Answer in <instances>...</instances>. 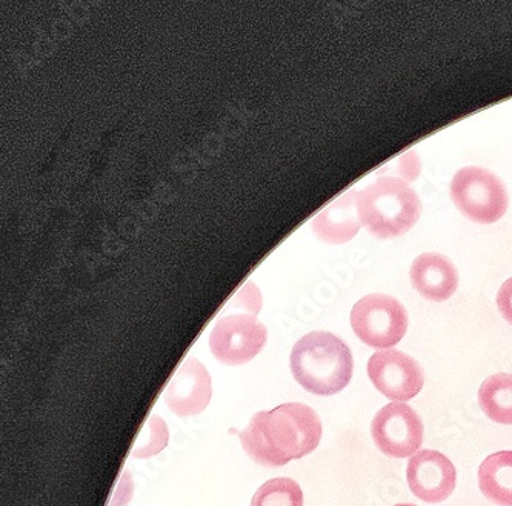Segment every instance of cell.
Returning a JSON list of instances; mask_svg holds the SVG:
<instances>
[{
	"label": "cell",
	"mask_w": 512,
	"mask_h": 506,
	"mask_svg": "<svg viewBox=\"0 0 512 506\" xmlns=\"http://www.w3.org/2000/svg\"><path fill=\"white\" fill-rule=\"evenodd\" d=\"M243 450L262 467H283L319 447L322 422L313 408L303 403H283L260 411L239 434Z\"/></svg>",
	"instance_id": "6da1fadb"
},
{
	"label": "cell",
	"mask_w": 512,
	"mask_h": 506,
	"mask_svg": "<svg viewBox=\"0 0 512 506\" xmlns=\"http://www.w3.org/2000/svg\"><path fill=\"white\" fill-rule=\"evenodd\" d=\"M291 371L303 390L334 396L350 385L354 360L350 348L328 331H313L294 345Z\"/></svg>",
	"instance_id": "7a4b0ae2"
},
{
	"label": "cell",
	"mask_w": 512,
	"mask_h": 506,
	"mask_svg": "<svg viewBox=\"0 0 512 506\" xmlns=\"http://www.w3.org/2000/svg\"><path fill=\"white\" fill-rule=\"evenodd\" d=\"M360 222L373 236L393 239L408 233L422 214L416 191L400 177H380L357 194Z\"/></svg>",
	"instance_id": "3957f363"
},
{
	"label": "cell",
	"mask_w": 512,
	"mask_h": 506,
	"mask_svg": "<svg viewBox=\"0 0 512 506\" xmlns=\"http://www.w3.org/2000/svg\"><path fill=\"white\" fill-rule=\"evenodd\" d=\"M451 199L463 216L477 224H494L505 216L509 205L502 180L479 167L457 171L451 182Z\"/></svg>",
	"instance_id": "277c9868"
},
{
	"label": "cell",
	"mask_w": 512,
	"mask_h": 506,
	"mask_svg": "<svg viewBox=\"0 0 512 506\" xmlns=\"http://www.w3.org/2000/svg\"><path fill=\"white\" fill-rule=\"evenodd\" d=\"M351 327L371 348L396 347L408 330V314L399 300L388 294H370L351 311Z\"/></svg>",
	"instance_id": "5b68a950"
},
{
	"label": "cell",
	"mask_w": 512,
	"mask_h": 506,
	"mask_svg": "<svg viewBox=\"0 0 512 506\" xmlns=\"http://www.w3.org/2000/svg\"><path fill=\"white\" fill-rule=\"evenodd\" d=\"M256 314L234 313L217 320L210 334V348L219 362L243 365L263 350L268 333Z\"/></svg>",
	"instance_id": "8992f818"
},
{
	"label": "cell",
	"mask_w": 512,
	"mask_h": 506,
	"mask_svg": "<svg viewBox=\"0 0 512 506\" xmlns=\"http://www.w3.org/2000/svg\"><path fill=\"white\" fill-rule=\"evenodd\" d=\"M376 447L394 459L413 457L423 443V422L406 403L394 402L383 407L371 423Z\"/></svg>",
	"instance_id": "52a82bcc"
},
{
	"label": "cell",
	"mask_w": 512,
	"mask_h": 506,
	"mask_svg": "<svg viewBox=\"0 0 512 506\" xmlns=\"http://www.w3.org/2000/svg\"><path fill=\"white\" fill-rule=\"evenodd\" d=\"M368 376L383 396L402 403L416 397L425 385V373L419 362L397 350L373 354L368 362Z\"/></svg>",
	"instance_id": "ba28073f"
},
{
	"label": "cell",
	"mask_w": 512,
	"mask_h": 506,
	"mask_svg": "<svg viewBox=\"0 0 512 506\" xmlns=\"http://www.w3.org/2000/svg\"><path fill=\"white\" fill-rule=\"evenodd\" d=\"M409 490L426 503H440L456 490L457 471L453 462L434 450H425L409 459Z\"/></svg>",
	"instance_id": "9c48e42d"
},
{
	"label": "cell",
	"mask_w": 512,
	"mask_h": 506,
	"mask_svg": "<svg viewBox=\"0 0 512 506\" xmlns=\"http://www.w3.org/2000/svg\"><path fill=\"white\" fill-rule=\"evenodd\" d=\"M211 396L213 387L210 373L199 360L190 357L171 379L165 402L176 416L190 417L207 410Z\"/></svg>",
	"instance_id": "30bf717a"
},
{
	"label": "cell",
	"mask_w": 512,
	"mask_h": 506,
	"mask_svg": "<svg viewBox=\"0 0 512 506\" xmlns=\"http://www.w3.org/2000/svg\"><path fill=\"white\" fill-rule=\"evenodd\" d=\"M409 276L420 296L433 302H445L456 293L459 285L456 267L442 254L428 253L417 257Z\"/></svg>",
	"instance_id": "8fae6325"
},
{
	"label": "cell",
	"mask_w": 512,
	"mask_h": 506,
	"mask_svg": "<svg viewBox=\"0 0 512 506\" xmlns=\"http://www.w3.org/2000/svg\"><path fill=\"white\" fill-rule=\"evenodd\" d=\"M357 194L356 190L346 191L314 217L311 227L320 240L331 245L346 244L359 233L362 222L357 211Z\"/></svg>",
	"instance_id": "7c38bea8"
},
{
	"label": "cell",
	"mask_w": 512,
	"mask_h": 506,
	"mask_svg": "<svg viewBox=\"0 0 512 506\" xmlns=\"http://www.w3.org/2000/svg\"><path fill=\"white\" fill-rule=\"evenodd\" d=\"M479 487L496 505L512 506V451L491 454L480 465Z\"/></svg>",
	"instance_id": "4fadbf2b"
},
{
	"label": "cell",
	"mask_w": 512,
	"mask_h": 506,
	"mask_svg": "<svg viewBox=\"0 0 512 506\" xmlns=\"http://www.w3.org/2000/svg\"><path fill=\"white\" fill-rule=\"evenodd\" d=\"M479 403L483 413L493 422L512 425V374L488 377L480 387Z\"/></svg>",
	"instance_id": "5bb4252c"
},
{
	"label": "cell",
	"mask_w": 512,
	"mask_h": 506,
	"mask_svg": "<svg viewBox=\"0 0 512 506\" xmlns=\"http://www.w3.org/2000/svg\"><path fill=\"white\" fill-rule=\"evenodd\" d=\"M251 506H303L302 488L288 477L268 480L254 494Z\"/></svg>",
	"instance_id": "9a60e30c"
},
{
	"label": "cell",
	"mask_w": 512,
	"mask_h": 506,
	"mask_svg": "<svg viewBox=\"0 0 512 506\" xmlns=\"http://www.w3.org/2000/svg\"><path fill=\"white\" fill-rule=\"evenodd\" d=\"M168 428L159 416H151L148 420L147 428L143 431L142 436L134 445L131 456L137 459H148V457L159 454L163 448L167 447Z\"/></svg>",
	"instance_id": "2e32d148"
},
{
	"label": "cell",
	"mask_w": 512,
	"mask_h": 506,
	"mask_svg": "<svg viewBox=\"0 0 512 506\" xmlns=\"http://www.w3.org/2000/svg\"><path fill=\"white\" fill-rule=\"evenodd\" d=\"M497 307L506 322L512 325V277L506 280L500 288L499 294H497Z\"/></svg>",
	"instance_id": "e0dca14e"
},
{
	"label": "cell",
	"mask_w": 512,
	"mask_h": 506,
	"mask_svg": "<svg viewBox=\"0 0 512 506\" xmlns=\"http://www.w3.org/2000/svg\"><path fill=\"white\" fill-rule=\"evenodd\" d=\"M396 506H417V505H409V503H400V505H396Z\"/></svg>",
	"instance_id": "ac0fdd59"
}]
</instances>
